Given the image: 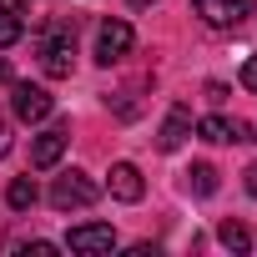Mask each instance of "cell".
Segmentation results:
<instances>
[{
    "label": "cell",
    "mask_w": 257,
    "mask_h": 257,
    "mask_svg": "<svg viewBox=\"0 0 257 257\" xmlns=\"http://www.w3.org/2000/svg\"><path fill=\"white\" fill-rule=\"evenodd\" d=\"M36 51H41V71L51 81H66L71 66H76V31L66 21H51L41 36H36Z\"/></svg>",
    "instance_id": "6da1fadb"
},
{
    "label": "cell",
    "mask_w": 257,
    "mask_h": 257,
    "mask_svg": "<svg viewBox=\"0 0 257 257\" xmlns=\"http://www.w3.org/2000/svg\"><path fill=\"white\" fill-rule=\"evenodd\" d=\"M101 197V187L86 177V172H66V177H56V187H51V207L56 212H81V207H91Z\"/></svg>",
    "instance_id": "7a4b0ae2"
},
{
    "label": "cell",
    "mask_w": 257,
    "mask_h": 257,
    "mask_svg": "<svg viewBox=\"0 0 257 257\" xmlns=\"http://www.w3.org/2000/svg\"><path fill=\"white\" fill-rule=\"evenodd\" d=\"M192 6H197V16H202L212 31H237V26L252 16L257 0H192Z\"/></svg>",
    "instance_id": "3957f363"
},
{
    "label": "cell",
    "mask_w": 257,
    "mask_h": 257,
    "mask_svg": "<svg viewBox=\"0 0 257 257\" xmlns=\"http://www.w3.org/2000/svg\"><path fill=\"white\" fill-rule=\"evenodd\" d=\"M66 247H71V252H81V257L111 252V247H116V227H111V222H81V227H71Z\"/></svg>",
    "instance_id": "277c9868"
},
{
    "label": "cell",
    "mask_w": 257,
    "mask_h": 257,
    "mask_svg": "<svg viewBox=\"0 0 257 257\" xmlns=\"http://www.w3.org/2000/svg\"><path fill=\"white\" fill-rule=\"evenodd\" d=\"M132 41H137V36H132L126 21H106V26L96 31V61H101V66H116L126 51H132Z\"/></svg>",
    "instance_id": "5b68a950"
},
{
    "label": "cell",
    "mask_w": 257,
    "mask_h": 257,
    "mask_svg": "<svg viewBox=\"0 0 257 257\" xmlns=\"http://www.w3.org/2000/svg\"><path fill=\"white\" fill-rule=\"evenodd\" d=\"M66 147H71V132H66V126H51V132H41V137L31 142V167H36V172H51V167L66 157Z\"/></svg>",
    "instance_id": "8992f818"
},
{
    "label": "cell",
    "mask_w": 257,
    "mask_h": 257,
    "mask_svg": "<svg viewBox=\"0 0 257 257\" xmlns=\"http://www.w3.org/2000/svg\"><path fill=\"white\" fill-rule=\"evenodd\" d=\"M11 106H16V116H21V121H46V116L56 111L51 91H46V86H31V81H21V86H16Z\"/></svg>",
    "instance_id": "52a82bcc"
},
{
    "label": "cell",
    "mask_w": 257,
    "mask_h": 257,
    "mask_svg": "<svg viewBox=\"0 0 257 257\" xmlns=\"http://www.w3.org/2000/svg\"><path fill=\"white\" fill-rule=\"evenodd\" d=\"M197 132H202V142H257V132L247 121H227V116H202L197 121Z\"/></svg>",
    "instance_id": "ba28073f"
},
{
    "label": "cell",
    "mask_w": 257,
    "mask_h": 257,
    "mask_svg": "<svg viewBox=\"0 0 257 257\" xmlns=\"http://www.w3.org/2000/svg\"><path fill=\"white\" fill-rule=\"evenodd\" d=\"M106 187H111V197H116V202H142V192H147V182H142V172H137L132 162H116Z\"/></svg>",
    "instance_id": "9c48e42d"
},
{
    "label": "cell",
    "mask_w": 257,
    "mask_h": 257,
    "mask_svg": "<svg viewBox=\"0 0 257 257\" xmlns=\"http://www.w3.org/2000/svg\"><path fill=\"white\" fill-rule=\"evenodd\" d=\"M187 137H192V111H187V106H172L167 121H162V132H157V147H162V152H177Z\"/></svg>",
    "instance_id": "30bf717a"
},
{
    "label": "cell",
    "mask_w": 257,
    "mask_h": 257,
    "mask_svg": "<svg viewBox=\"0 0 257 257\" xmlns=\"http://www.w3.org/2000/svg\"><path fill=\"white\" fill-rule=\"evenodd\" d=\"M26 36V0H0V51Z\"/></svg>",
    "instance_id": "8fae6325"
},
{
    "label": "cell",
    "mask_w": 257,
    "mask_h": 257,
    "mask_svg": "<svg viewBox=\"0 0 257 257\" xmlns=\"http://www.w3.org/2000/svg\"><path fill=\"white\" fill-rule=\"evenodd\" d=\"M182 177H187L182 187H187V192H197V197H212V192H217V167H207V162H192Z\"/></svg>",
    "instance_id": "7c38bea8"
},
{
    "label": "cell",
    "mask_w": 257,
    "mask_h": 257,
    "mask_svg": "<svg viewBox=\"0 0 257 257\" xmlns=\"http://www.w3.org/2000/svg\"><path fill=\"white\" fill-rule=\"evenodd\" d=\"M6 202H11V207H16V212H31V207H36V202H41V187H36V182H31V177H16V182H11V187H6Z\"/></svg>",
    "instance_id": "4fadbf2b"
},
{
    "label": "cell",
    "mask_w": 257,
    "mask_h": 257,
    "mask_svg": "<svg viewBox=\"0 0 257 257\" xmlns=\"http://www.w3.org/2000/svg\"><path fill=\"white\" fill-rule=\"evenodd\" d=\"M217 242H222V247H232V252H247V247H252V232H247L242 222H232V217H227V222L217 227Z\"/></svg>",
    "instance_id": "5bb4252c"
},
{
    "label": "cell",
    "mask_w": 257,
    "mask_h": 257,
    "mask_svg": "<svg viewBox=\"0 0 257 257\" xmlns=\"http://www.w3.org/2000/svg\"><path fill=\"white\" fill-rule=\"evenodd\" d=\"M242 86H247V91H257V56H247V61H242Z\"/></svg>",
    "instance_id": "9a60e30c"
},
{
    "label": "cell",
    "mask_w": 257,
    "mask_h": 257,
    "mask_svg": "<svg viewBox=\"0 0 257 257\" xmlns=\"http://www.w3.org/2000/svg\"><path fill=\"white\" fill-rule=\"evenodd\" d=\"M11 152V126H6V116H0V157Z\"/></svg>",
    "instance_id": "2e32d148"
},
{
    "label": "cell",
    "mask_w": 257,
    "mask_h": 257,
    "mask_svg": "<svg viewBox=\"0 0 257 257\" xmlns=\"http://www.w3.org/2000/svg\"><path fill=\"white\" fill-rule=\"evenodd\" d=\"M242 177H247V192H252V197H257V162H252V167H247V172H242Z\"/></svg>",
    "instance_id": "e0dca14e"
},
{
    "label": "cell",
    "mask_w": 257,
    "mask_h": 257,
    "mask_svg": "<svg viewBox=\"0 0 257 257\" xmlns=\"http://www.w3.org/2000/svg\"><path fill=\"white\" fill-rule=\"evenodd\" d=\"M6 76H11V66H6V61H0V81H6Z\"/></svg>",
    "instance_id": "ac0fdd59"
},
{
    "label": "cell",
    "mask_w": 257,
    "mask_h": 257,
    "mask_svg": "<svg viewBox=\"0 0 257 257\" xmlns=\"http://www.w3.org/2000/svg\"><path fill=\"white\" fill-rule=\"evenodd\" d=\"M132 6H152V0H132Z\"/></svg>",
    "instance_id": "d6986e66"
}]
</instances>
